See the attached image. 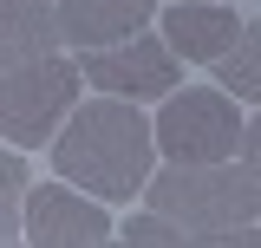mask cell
Instances as JSON below:
<instances>
[{
	"instance_id": "cell-1",
	"label": "cell",
	"mask_w": 261,
	"mask_h": 248,
	"mask_svg": "<svg viewBox=\"0 0 261 248\" xmlns=\"http://www.w3.org/2000/svg\"><path fill=\"white\" fill-rule=\"evenodd\" d=\"M150 151H157V118L137 111V98L105 92L92 105H79L65 131L53 137V170L65 183L92 189L105 203H130L137 189L150 183Z\"/></svg>"
},
{
	"instance_id": "cell-2",
	"label": "cell",
	"mask_w": 261,
	"mask_h": 248,
	"mask_svg": "<svg viewBox=\"0 0 261 248\" xmlns=\"http://www.w3.org/2000/svg\"><path fill=\"white\" fill-rule=\"evenodd\" d=\"M144 209L183 222L190 242H261L242 222L261 216V177L242 163H170L144 183Z\"/></svg>"
},
{
	"instance_id": "cell-3",
	"label": "cell",
	"mask_w": 261,
	"mask_h": 248,
	"mask_svg": "<svg viewBox=\"0 0 261 248\" xmlns=\"http://www.w3.org/2000/svg\"><path fill=\"white\" fill-rule=\"evenodd\" d=\"M79 85H85V65L59 59V46H39V53H7L0 72V131L13 151H39L59 137V124L79 111Z\"/></svg>"
},
{
	"instance_id": "cell-4",
	"label": "cell",
	"mask_w": 261,
	"mask_h": 248,
	"mask_svg": "<svg viewBox=\"0 0 261 248\" xmlns=\"http://www.w3.org/2000/svg\"><path fill=\"white\" fill-rule=\"evenodd\" d=\"M242 131H248V118L235 111L228 85H183V92L163 98L157 144L170 163H228Z\"/></svg>"
},
{
	"instance_id": "cell-5",
	"label": "cell",
	"mask_w": 261,
	"mask_h": 248,
	"mask_svg": "<svg viewBox=\"0 0 261 248\" xmlns=\"http://www.w3.org/2000/svg\"><path fill=\"white\" fill-rule=\"evenodd\" d=\"M79 65H85V85L118 92V98H170L176 79H183V53L170 39H157V33H130L118 46H92V53H79Z\"/></svg>"
},
{
	"instance_id": "cell-6",
	"label": "cell",
	"mask_w": 261,
	"mask_h": 248,
	"mask_svg": "<svg viewBox=\"0 0 261 248\" xmlns=\"http://www.w3.org/2000/svg\"><path fill=\"white\" fill-rule=\"evenodd\" d=\"M27 242L39 248H98L111 242V222L105 209L79 203V183H46L27 196Z\"/></svg>"
},
{
	"instance_id": "cell-7",
	"label": "cell",
	"mask_w": 261,
	"mask_h": 248,
	"mask_svg": "<svg viewBox=\"0 0 261 248\" xmlns=\"http://www.w3.org/2000/svg\"><path fill=\"white\" fill-rule=\"evenodd\" d=\"M163 39H170L190 65H216L228 46L242 39V20H235L228 0H170V13H163Z\"/></svg>"
},
{
	"instance_id": "cell-8",
	"label": "cell",
	"mask_w": 261,
	"mask_h": 248,
	"mask_svg": "<svg viewBox=\"0 0 261 248\" xmlns=\"http://www.w3.org/2000/svg\"><path fill=\"white\" fill-rule=\"evenodd\" d=\"M59 7L65 46L92 53V46H118L130 33H144V20H157V0H53Z\"/></svg>"
},
{
	"instance_id": "cell-9",
	"label": "cell",
	"mask_w": 261,
	"mask_h": 248,
	"mask_svg": "<svg viewBox=\"0 0 261 248\" xmlns=\"http://www.w3.org/2000/svg\"><path fill=\"white\" fill-rule=\"evenodd\" d=\"M216 79H222L235 98L261 105V20H248V27H242V39L216 59Z\"/></svg>"
},
{
	"instance_id": "cell-10",
	"label": "cell",
	"mask_w": 261,
	"mask_h": 248,
	"mask_svg": "<svg viewBox=\"0 0 261 248\" xmlns=\"http://www.w3.org/2000/svg\"><path fill=\"white\" fill-rule=\"evenodd\" d=\"M242 163L261 177V118H248V131H242Z\"/></svg>"
},
{
	"instance_id": "cell-11",
	"label": "cell",
	"mask_w": 261,
	"mask_h": 248,
	"mask_svg": "<svg viewBox=\"0 0 261 248\" xmlns=\"http://www.w3.org/2000/svg\"><path fill=\"white\" fill-rule=\"evenodd\" d=\"M228 7H235V0H228Z\"/></svg>"
}]
</instances>
